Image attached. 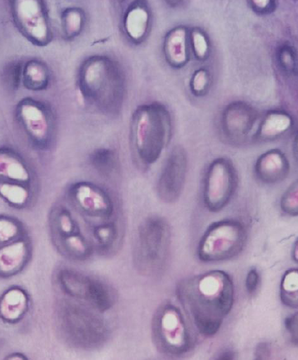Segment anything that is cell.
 Segmentation results:
<instances>
[{"label":"cell","mask_w":298,"mask_h":360,"mask_svg":"<svg viewBox=\"0 0 298 360\" xmlns=\"http://www.w3.org/2000/svg\"><path fill=\"white\" fill-rule=\"evenodd\" d=\"M26 307L25 295L20 290H13L4 297L2 312L9 320L17 319L23 313Z\"/></svg>","instance_id":"cb8c5ba5"},{"label":"cell","mask_w":298,"mask_h":360,"mask_svg":"<svg viewBox=\"0 0 298 360\" xmlns=\"http://www.w3.org/2000/svg\"><path fill=\"white\" fill-rule=\"evenodd\" d=\"M257 119V112L250 104L242 101L231 103L221 115L222 132L231 143H242L254 129Z\"/></svg>","instance_id":"7c38bea8"},{"label":"cell","mask_w":298,"mask_h":360,"mask_svg":"<svg viewBox=\"0 0 298 360\" xmlns=\"http://www.w3.org/2000/svg\"><path fill=\"white\" fill-rule=\"evenodd\" d=\"M277 58L280 68L286 73L290 75H295L297 73V53L292 45H283L278 51Z\"/></svg>","instance_id":"83f0119b"},{"label":"cell","mask_w":298,"mask_h":360,"mask_svg":"<svg viewBox=\"0 0 298 360\" xmlns=\"http://www.w3.org/2000/svg\"><path fill=\"white\" fill-rule=\"evenodd\" d=\"M18 225L7 219H1V241H10L12 238L16 236L19 233Z\"/></svg>","instance_id":"836d02e7"},{"label":"cell","mask_w":298,"mask_h":360,"mask_svg":"<svg viewBox=\"0 0 298 360\" xmlns=\"http://www.w3.org/2000/svg\"><path fill=\"white\" fill-rule=\"evenodd\" d=\"M13 18L19 31L37 46H46L52 39L48 12L39 0H16L12 4Z\"/></svg>","instance_id":"9c48e42d"},{"label":"cell","mask_w":298,"mask_h":360,"mask_svg":"<svg viewBox=\"0 0 298 360\" xmlns=\"http://www.w3.org/2000/svg\"><path fill=\"white\" fill-rule=\"evenodd\" d=\"M235 357V354L231 351L223 352L219 354L218 359H233Z\"/></svg>","instance_id":"f35d334b"},{"label":"cell","mask_w":298,"mask_h":360,"mask_svg":"<svg viewBox=\"0 0 298 360\" xmlns=\"http://www.w3.org/2000/svg\"><path fill=\"white\" fill-rule=\"evenodd\" d=\"M63 238L64 248L72 258L84 259L91 255V247L79 233Z\"/></svg>","instance_id":"d4e9b609"},{"label":"cell","mask_w":298,"mask_h":360,"mask_svg":"<svg viewBox=\"0 0 298 360\" xmlns=\"http://www.w3.org/2000/svg\"><path fill=\"white\" fill-rule=\"evenodd\" d=\"M56 227L63 238L79 233L77 224L65 210L58 214Z\"/></svg>","instance_id":"1f68e13d"},{"label":"cell","mask_w":298,"mask_h":360,"mask_svg":"<svg viewBox=\"0 0 298 360\" xmlns=\"http://www.w3.org/2000/svg\"><path fill=\"white\" fill-rule=\"evenodd\" d=\"M190 49L195 57L204 61L209 56L210 45L207 35L199 28H193L189 33Z\"/></svg>","instance_id":"4316f807"},{"label":"cell","mask_w":298,"mask_h":360,"mask_svg":"<svg viewBox=\"0 0 298 360\" xmlns=\"http://www.w3.org/2000/svg\"><path fill=\"white\" fill-rule=\"evenodd\" d=\"M63 32L67 39H73L80 34L84 25V13L79 8L65 9L61 17Z\"/></svg>","instance_id":"7402d4cb"},{"label":"cell","mask_w":298,"mask_h":360,"mask_svg":"<svg viewBox=\"0 0 298 360\" xmlns=\"http://www.w3.org/2000/svg\"><path fill=\"white\" fill-rule=\"evenodd\" d=\"M297 194V182H294L281 199L282 211L290 216L296 217L298 214Z\"/></svg>","instance_id":"4dcf8cb0"},{"label":"cell","mask_w":298,"mask_h":360,"mask_svg":"<svg viewBox=\"0 0 298 360\" xmlns=\"http://www.w3.org/2000/svg\"><path fill=\"white\" fill-rule=\"evenodd\" d=\"M190 38L187 27L178 26L170 31L164 41L167 62L174 68L185 67L190 60Z\"/></svg>","instance_id":"9a60e30c"},{"label":"cell","mask_w":298,"mask_h":360,"mask_svg":"<svg viewBox=\"0 0 298 360\" xmlns=\"http://www.w3.org/2000/svg\"><path fill=\"white\" fill-rule=\"evenodd\" d=\"M16 116L27 138L40 149L49 147L54 135V117L42 102L25 98L18 105Z\"/></svg>","instance_id":"ba28073f"},{"label":"cell","mask_w":298,"mask_h":360,"mask_svg":"<svg viewBox=\"0 0 298 360\" xmlns=\"http://www.w3.org/2000/svg\"><path fill=\"white\" fill-rule=\"evenodd\" d=\"M298 270L290 269L283 277L280 285V299L283 304L292 308L298 307Z\"/></svg>","instance_id":"44dd1931"},{"label":"cell","mask_w":298,"mask_h":360,"mask_svg":"<svg viewBox=\"0 0 298 360\" xmlns=\"http://www.w3.org/2000/svg\"><path fill=\"white\" fill-rule=\"evenodd\" d=\"M290 165L286 155L279 149H272L261 155L255 166L259 180L266 184L282 182L289 175Z\"/></svg>","instance_id":"5bb4252c"},{"label":"cell","mask_w":298,"mask_h":360,"mask_svg":"<svg viewBox=\"0 0 298 360\" xmlns=\"http://www.w3.org/2000/svg\"><path fill=\"white\" fill-rule=\"evenodd\" d=\"M80 91L89 103L101 112L114 114L121 110L125 95V78L120 67L112 58L96 56L81 67Z\"/></svg>","instance_id":"7a4b0ae2"},{"label":"cell","mask_w":298,"mask_h":360,"mask_svg":"<svg viewBox=\"0 0 298 360\" xmlns=\"http://www.w3.org/2000/svg\"><path fill=\"white\" fill-rule=\"evenodd\" d=\"M61 282L67 294L84 300L100 311L109 309L113 304L110 290L98 281L67 270L61 275Z\"/></svg>","instance_id":"30bf717a"},{"label":"cell","mask_w":298,"mask_h":360,"mask_svg":"<svg viewBox=\"0 0 298 360\" xmlns=\"http://www.w3.org/2000/svg\"><path fill=\"white\" fill-rule=\"evenodd\" d=\"M236 171L231 160H214L208 167L203 184V201L211 212H219L231 202L237 188Z\"/></svg>","instance_id":"8992f818"},{"label":"cell","mask_w":298,"mask_h":360,"mask_svg":"<svg viewBox=\"0 0 298 360\" xmlns=\"http://www.w3.org/2000/svg\"><path fill=\"white\" fill-rule=\"evenodd\" d=\"M250 6L253 11L259 14H268L275 11L276 1L271 0H253L250 1Z\"/></svg>","instance_id":"e575fe53"},{"label":"cell","mask_w":298,"mask_h":360,"mask_svg":"<svg viewBox=\"0 0 298 360\" xmlns=\"http://www.w3.org/2000/svg\"><path fill=\"white\" fill-rule=\"evenodd\" d=\"M259 275L256 269H252L248 273L246 278V288L250 294L254 293L259 286Z\"/></svg>","instance_id":"8d00e7d4"},{"label":"cell","mask_w":298,"mask_h":360,"mask_svg":"<svg viewBox=\"0 0 298 360\" xmlns=\"http://www.w3.org/2000/svg\"><path fill=\"white\" fill-rule=\"evenodd\" d=\"M155 333L159 347L169 355L181 356L190 349L189 328L180 309L173 305H166L158 312Z\"/></svg>","instance_id":"52a82bcc"},{"label":"cell","mask_w":298,"mask_h":360,"mask_svg":"<svg viewBox=\"0 0 298 360\" xmlns=\"http://www.w3.org/2000/svg\"><path fill=\"white\" fill-rule=\"evenodd\" d=\"M89 160L94 169L103 176H112L118 168L117 156L113 150L110 148L96 150Z\"/></svg>","instance_id":"ffe728a7"},{"label":"cell","mask_w":298,"mask_h":360,"mask_svg":"<svg viewBox=\"0 0 298 360\" xmlns=\"http://www.w3.org/2000/svg\"><path fill=\"white\" fill-rule=\"evenodd\" d=\"M117 229L113 224L100 225L94 230V236L97 243L103 248L113 245L117 238Z\"/></svg>","instance_id":"f546056e"},{"label":"cell","mask_w":298,"mask_h":360,"mask_svg":"<svg viewBox=\"0 0 298 360\" xmlns=\"http://www.w3.org/2000/svg\"><path fill=\"white\" fill-rule=\"evenodd\" d=\"M69 193L73 204L85 215L109 219L113 214L114 205L110 195L97 185L77 183L72 186Z\"/></svg>","instance_id":"8fae6325"},{"label":"cell","mask_w":298,"mask_h":360,"mask_svg":"<svg viewBox=\"0 0 298 360\" xmlns=\"http://www.w3.org/2000/svg\"><path fill=\"white\" fill-rule=\"evenodd\" d=\"M171 231L168 223L160 217L145 219L139 229L137 244L138 264L147 274H155L165 267L170 252Z\"/></svg>","instance_id":"5b68a950"},{"label":"cell","mask_w":298,"mask_h":360,"mask_svg":"<svg viewBox=\"0 0 298 360\" xmlns=\"http://www.w3.org/2000/svg\"><path fill=\"white\" fill-rule=\"evenodd\" d=\"M172 135V120L168 109L154 102L141 105L131 117V143L143 165L156 162L168 146Z\"/></svg>","instance_id":"3957f363"},{"label":"cell","mask_w":298,"mask_h":360,"mask_svg":"<svg viewBox=\"0 0 298 360\" xmlns=\"http://www.w3.org/2000/svg\"><path fill=\"white\" fill-rule=\"evenodd\" d=\"M0 191L3 198L13 205H23L29 199V191L23 184L3 182Z\"/></svg>","instance_id":"484cf974"},{"label":"cell","mask_w":298,"mask_h":360,"mask_svg":"<svg viewBox=\"0 0 298 360\" xmlns=\"http://www.w3.org/2000/svg\"><path fill=\"white\" fill-rule=\"evenodd\" d=\"M23 68L21 63H11L4 69V82L12 89H18L22 78Z\"/></svg>","instance_id":"d6a6232c"},{"label":"cell","mask_w":298,"mask_h":360,"mask_svg":"<svg viewBox=\"0 0 298 360\" xmlns=\"http://www.w3.org/2000/svg\"><path fill=\"white\" fill-rule=\"evenodd\" d=\"M285 327L294 346H297V312L285 320Z\"/></svg>","instance_id":"d590c367"},{"label":"cell","mask_w":298,"mask_h":360,"mask_svg":"<svg viewBox=\"0 0 298 360\" xmlns=\"http://www.w3.org/2000/svg\"><path fill=\"white\" fill-rule=\"evenodd\" d=\"M211 75L205 68L199 69L193 73L190 80V87L191 92L196 96H202L209 89Z\"/></svg>","instance_id":"f1b7e54d"},{"label":"cell","mask_w":298,"mask_h":360,"mask_svg":"<svg viewBox=\"0 0 298 360\" xmlns=\"http://www.w3.org/2000/svg\"><path fill=\"white\" fill-rule=\"evenodd\" d=\"M293 125L290 115L282 110L268 112L261 122L257 137L260 141H273L288 132Z\"/></svg>","instance_id":"ac0fdd59"},{"label":"cell","mask_w":298,"mask_h":360,"mask_svg":"<svg viewBox=\"0 0 298 360\" xmlns=\"http://www.w3.org/2000/svg\"><path fill=\"white\" fill-rule=\"evenodd\" d=\"M247 232L240 221L225 219L213 223L202 236L197 248L200 261H228L238 256L247 243Z\"/></svg>","instance_id":"277c9868"},{"label":"cell","mask_w":298,"mask_h":360,"mask_svg":"<svg viewBox=\"0 0 298 360\" xmlns=\"http://www.w3.org/2000/svg\"><path fill=\"white\" fill-rule=\"evenodd\" d=\"M188 170L187 156L181 147L169 155L159 179L157 191L162 200L172 203L180 198L183 191Z\"/></svg>","instance_id":"4fadbf2b"},{"label":"cell","mask_w":298,"mask_h":360,"mask_svg":"<svg viewBox=\"0 0 298 360\" xmlns=\"http://www.w3.org/2000/svg\"><path fill=\"white\" fill-rule=\"evenodd\" d=\"M0 174L8 182L26 185L32 175L23 159L12 150L2 149L0 154Z\"/></svg>","instance_id":"e0dca14e"},{"label":"cell","mask_w":298,"mask_h":360,"mask_svg":"<svg viewBox=\"0 0 298 360\" xmlns=\"http://www.w3.org/2000/svg\"><path fill=\"white\" fill-rule=\"evenodd\" d=\"M22 81L25 86L32 91L46 89L50 82L48 66L38 60H31L23 68Z\"/></svg>","instance_id":"d6986e66"},{"label":"cell","mask_w":298,"mask_h":360,"mask_svg":"<svg viewBox=\"0 0 298 360\" xmlns=\"http://www.w3.org/2000/svg\"><path fill=\"white\" fill-rule=\"evenodd\" d=\"M149 23H150V13L143 4L138 2L131 5L125 13L124 31L134 42H141L145 38Z\"/></svg>","instance_id":"2e32d148"},{"label":"cell","mask_w":298,"mask_h":360,"mask_svg":"<svg viewBox=\"0 0 298 360\" xmlns=\"http://www.w3.org/2000/svg\"><path fill=\"white\" fill-rule=\"evenodd\" d=\"M271 356V347L269 343L261 342L256 349L257 359H267Z\"/></svg>","instance_id":"74e56055"},{"label":"cell","mask_w":298,"mask_h":360,"mask_svg":"<svg viewBox=\"0 0 298 360\" xmlns=\"http://www.w3.org/2000/svg\"><path fill=\"white\" fill-rule=\"evenodd\" d=\"M176 293L192 323L205 337L219 332L234 302L233 280L221 270L181 281Z\"/></svg>","instance_id":"6da1fadb"},{"label":"cell","mask_w":298,"mask_h":360,"mask_svg":"<svg viewBox=\"0 0 298 360\" xmlns=\"http://www.w3.org/2000/svg\"><path fill=\"white\" fill-rule=\"evenodd\" d=\"M27 245L19 241L8 245L1 250V268L6 271L16 269L26 259Z\"/></svg>","instance_id":"603a6c76"}]
</instances>
